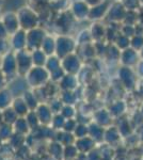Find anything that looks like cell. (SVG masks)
<instances>
[{
  "instance_id": "1",
  "label": "cell",
  "mask_w": 143,
  "mask_h": 160,
  "mask_svg": "<svg viewBox=\"0 0 143 160\" xmlns=\"http://www.w3.org/2000/svg\"><path fill=\"white\" fill-rule=\"evenodd\" d=\"M16 14L18 17V22H19V26L23 29H31L32 27H35V16L31 17L34 13L31 12L28 8H22Z\"/></svg>"
},
{
  "instance_id": "2",
  "label": "cell",
  "mask_w": 143,
  "mask_h": 160,
  "mask_svg": "<svg viewBox=\"0 0 143 160\" xmlns=\"http://www.w3.org/2000/svg\"><path fill=\"white\" fill-rule=\"evenodd\" d=\"M1 22L4 25L8 33L11 35L16 32L18 28H19V22H18L17 14L14 12H7L6 14L2 15Z\"/></svg>"
},
{
  "instance_id": "3",
  "label": "cell",
  "mask_w": 143,
  "mask_h": 160,
  "mask_svg": "<svg viewBox=\"0 0 143 160\" xmlns=\"http://www.w3.org/2000/svg\"><path fill=\"white\" fill-rule=\"evenodd\" d=\"M16 68H17V63H16L15 55L13 52H7L1 60V68H2L3 73L11 74L16 71L17 69Z\"/></svg>"
},
{
  "instance_id": "4",
  "label": "cell",
  "mask_w": 143,
  "mask_h": 160,
  "mask_svg": "<svg viewBox=\"0 0 143 160\" xmlns=\"http://www.w3.org/2000/svg\"><path fill=\"white\" fill-rule=\"evenodd\" d=\"M11 45L16 51L23 50L26 48V34L23 30H17L12 34Z\"/></svg>"
},
{
  "instance_id": "5",
  "label": "cell",
  "mask_w": 143,
  "mask_h": 160,
  "mask_svg": "<svg viewBox=\"0 0 143 160\" xmlns=\"http://www.w3.org/2000/svg\"><path fill=\"white\" fill-rule=\"evenodd\" d=\"M8 52V43L6 38H0V56Z\"/></svg>"
},
{
  "instance_id": "6",
  "label": "cell",
  "mask_w": 143,
  "mask_h": 160,
  "mask_svg": "<svg viewBox=\"0 0 143 160\" xmlns=\"http://www.w3.org/2000/svg\"><path fill=\"white\" fill-rule=\"evenodd\" d=\"M8 31L6 29V27H4V25L1 22V20H0V38H6L8 37Z\"/></svg>"
},
{
  "instance_id": "7",
  "label": "cell",
  "mask_w": 143,
  "mask_h": 160,
  "mask_svg": "<svg viewBox=\"0 0 143 160\" xmlns=\"http://www.w3.org/2000/svg\"><path fill=\"white\" fill-rule=\"evenodd\" d=\"M2 80H3V75L0 73V84H1V81H2Z\"/></svg>"
},
{
  "instance_id": "8",
  "label": "cell",
  "mask_w": 143,
  "mask_h": 160,
  "mask_svg": "<svg viewBox=\"0 0 143 160\" xmlns=\"http://www.w3.org/2000/svg\"><path fill=\"white\" fill-rule=\"evenodd\" d=\"M4 0H0V7H2V4H3Z\"/></svg>"
},
{
  "instance_id": "9",
  "label": "cell",
  "mask_w": 143,
  "mask_h": 160,
  "mask_svg": "<svg viewBox=\"0 0 143 160\" xmlns=\"http://www.w3.org/2000/svg\"><path fill=\"white\" fill-rule=\"evenodd\" d=\"M1 60H2V58L0 57V68H1Z\"/></svg>"
},
{
  "instance_id": "10",
  "label": "cell",
  "mask_w": 143,
  "mask_h": 160,
  "mask_svg": "<svg viewBox=\"0 0 143 160\" xmlns=\"http://www.w3.org/2000/svg\"><path fill=\"white\" fill-rule=\"evenodd\" d=\"M1 17H2V15H1V12H0V20H1Z\"/></svg>"
}]
</instances>
